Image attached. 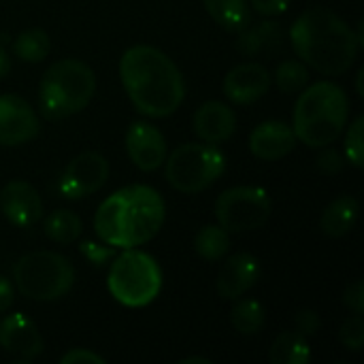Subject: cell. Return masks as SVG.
<instances>
[{
  "instance_id": "obj_20",
  "label": "cell",
  "mask_w": 364,
  "mask_h": 364,
  "mask_svg": "<svg viewBox=\"0 0 364 364\" xmlns=\"http://www.w3.org/2000/svg\"><path fill=\"white\" fill-rule=\"evenodd\" d=\"M358 200L354 196H339L335 198L322 213V220H320V228L326 237H333V239H339V237H346L356 220H358Z\"/></svg>"
},
{
  "instance_id": "obj_8",
  "label": "cell",
  "mask_w": 364,
  "mask_h": 364,
  "mask_svg": "<svg viewBox=\"0 0 364 364\" xmlns=\"http://www.w3.org/2000/svg\"><path fill=\"white\" fill-rule=\"evenodd\" d=\"M164 162L166 181L181 194H198L207 190L222 177L226 168L224 154L209 143L179 145Z\"/></svg>"
},
{
  "instance_id": "obj_25",
  "label": "cell",
  "mask_w": 364,
  "mask_h": 364,
  "mask_svg": "<svg viewBox=\"0 0 364 364\" xmlns=\"http://www.w3.org/2000/svg\"><path fill=\"white\" fill-rule=\"evenodd\" d=\"M81 220L79 215H75L68 209H60L53 211L47 220H45V235L60 245H68L75 243L81 235Z\"/></svg>"
},
{
  "instance_id": "obj_17",
  "label": "cell",
  "mask_w": 364,
  "mask_h": 364,
  "mask_svg": "<svg viewBox=\"0 0 364 364\" xmlns=\"http://www.w3.org/2000/svg\"><path fill=\"white\" fill-rule=\"evenodd\" d=\"M194 134L209 145H218L228 141L237 130V115L235 111L220 100H209L200 105L192 119Z\"/></svg>"
},
{
  "instance_id": "obj_34",
  "label": "cell",
  "mask_w": 364,
  "mask_h": 364,
  "mask_svg": "<svg viewBox=\"0 0 364 364\" xmlns=\"http://www.w3.org/2000/svg\"><path fill=\"white\" fill-rule=\"evenodd\" d=\"M62 364H105V358L94 354L92 350H85V348H77V350H70L66 352L62 358Z\"/></svg>"
},
{
  "instance_id": "obj_35",
  "label": "cell",
  "mask_w": 364,
  "mask_h": 364,
  "mask_svg": "<svg viewBox=\"0 0 364 364\" xmlns=\"http://www.w3.org/2000/svg\"><path fill=\"white\" fill-rule=\"evenodd\" d=\"M247 2H250V6L256 13L267 15V17L279 15V13H284L290 6V0H247Z\"/></svg>"
},
{
  "instance_id": "obj_22",
  "label": "cell",
  "mask_w": 364,
  "mask_h": 364,
  "mask_svg": "<svg viewBox=\"0 0 364 364\" xmlns=\"http://www.w3.org/2000/svg\"><path fill=\"white\" fill-rule=\"evenodd\" d=\"M269 358L273 364H307L311 358V350L307 337L296 331H286L275 337Z\"/></svg>"
},
{
  "instance_id": "obj_2",
  "label": "cell",
  "mask_w": 364,
  "mask_h": 364,
  "mask_svg": "<svg viewBox=\"0 0 364 364\" xmlns=\"http://www.w3.org/2000/svg\"><path fill=\"white\" fill-rule=\"evenodd\" d=\"M164 224V200L149 186H128L111 194L94 215L102 243L130 250L151 241Z\"/></svg>"
},
{
  "instance_id": "obj_12",
  "label": "cell",
  "mask_w": 364,
  "mask_h": 364,
  "mask_svg": "<svg viewBox=\"0 0 364 364\" xmlns=\"http://www.w3.org/2000/svg\"><path fill=\"white\" fill-rule=\"evenodd\" d=\"M126 154L136 168L151 173L166 160L164 134L149 122H132L126 132Z\"/></svg>"
},
{
  "instance_id": "obj_36",
  "label": "cell",
  "mask_w": 364,
  "mask_h": 364,
  "mask_svg": "<svg viewBox=\"0 0 364 364\" xmlns=\"http://www.w3.org/2000/svg\"><path fill=\"white\" fill-rule=\"evenodd\" d=\"M13 296H15L13 284L6 277L0 275V314H4L13 305Z\"/></svg>"
},
{
  "instance_id": "obj_14",
  "label": "cell",
  "mask_w": 364,
  "mask_h": 364,
  "mask_svg": "<svg viewBox=\"0 0 364 364\" xmlns=\"http://www.w3.org/2000/svg\"><path fill=\"white\" fill-rule=\"evenodd\" d=\"M224 94L237 105H252L260 100L271 87L269 70L258 62H245L235 66L224 77Z\"/></svg>"
},
{
  "instance_id": "obj_1",
  "label": "cell",
  "mask_w": 364,
  "mask_h": 364,
  "mask_svg": "<svg viewBox=\"0 0 364 364\" xmlns=\"http://www.w3.org/2000/svg\"><path fill=\"white\" fill-rule=\"evenodd\" d=\"M119 77L134 109L147 117H166L186 98L177 64L156 47L134 45L119 60Z\"/></svg>"
},
{
  "instance_id": "obj_16",
  "label": "cell",
  "mask_w": 364,
  "mask_h": 364,
  "mask_svg": "<svg viewBox=\"0 0 364 364\" xmlns=\"http://www.w3.org/2000/svg\"><path fill=\"white\" fill-rule=\"evenodd\" d=\"M0 346L23 360H34L43 354V337L23 314H11L0 322Z\"/></svg>"
},
{
  "instance_id": "obj_26",
  "label": "cell",
  "mask_w": 364,
  "mask_h": 364,
  "mask_svg": "<svg viewBox=\"0 0 364 364\" xmlns=\"http://www.w3.org/2000/svg\"><path fill=\"white\" fill-rule=\"evenodd\" d=\"M264 322H267L264 307L258 301H254V299L239 301L232 307V311H230V324L241 335H256V333H260Z\"/></svg>"
},
{
  "instance_id": "obj_37",
  "label": "cell",
  "mask_w": 364,
  "mask_h": 364,
  "mask_svg": "<svg viewBox=\"0 0 364 364\" xmlns=\"http://www.w3.org/2000/svg\"><path fill=\"white\" fill-rule=\"evenodd\" d=\"M9 70H11V62H9V58H6L4 49L0 47V79H2Z\"/></svg>"
},
{
  "instance_id": "obj_21",
  "label": "cell",
  "mask_w": 364,
  "mask_h": 364,
  "mask_svg": "<svg viewBox=\"0 0 364 364\" xmlns=\"http://www.w3.org/2000/svg\"><path fill=\"white\" fill-rule=\"evenodd\" d=\"M213 21L228 30L241 32L250 26V2L247 0H203Z\"/></svg>"
},
{
  "instance_id": "obj_27",
  "label": "cell",
  "mask_w": 364,
  "mask_h": 364,
  "mask_svg": "<svg viewBox=\"0 0 364 364\" xmlns=\"http://www.w3.org/2000/svg\"><path fill=\"white\" fill-rule=\"evenodd\" d=\"M275 83L284 94H296L307 87L309 70L301 60H284L275 70Z\"/></svg>"
},
{
  "instance_id": "obj_7",
  "label": "cell",
  "mask_w": 364,
  "mask_h": 364,
  "mask_svg": "<svg viewBox=\"0 0 364 364\" xmlns=\"http://www.w3.org/2000/svg\"><path fill=\"white\" fill-rule=\"evenodd\" d=\"M107 288L119 305L145 307L160 294L162 271L149 254L130 247L111 264Z\"/></svg>"
},
{
  "instance_id": "obj_19",
  "label": "cell",
  "mask_w": 364,
  "mask_h": 364,
  "mask_svg": "<svg viewBox=\"0 0 364 364\" xmlns=\"http://www.w3.org/2000/svg\"><path fill=\"white\" fill-rule=\"evenodd\" d=\"M237 47L243 55L258 58V55H273L277 49L284 47V32L277 21H260L256 26H247L239 32Z\"/></svg>"
},
{
  "instance_id": "obj_29",
  "label": "cell",
  "mask_w": 364,
  "mask_h": 364,
  "mask_svg": "<svg viewBox=\"0 0 364 364\" xmlns=\"http://www.w3.org/2000/svg\"><path fill=\"white\" fill-rule=\"evenodd\" d=\"M339 339L346 348H350L352 352H360L364 346V320L363 316H354L350 320L343 322L341 331H339Z\"/></svg>"
},
{
  "instance_id": "obj_6",
  "label": "cell",
  "mask_w": 364,
  "mask_h": 364,
  "mask_svg": "<svg viewBox=\"0 0 364 364\" xmlns=\"http://www.w3.org/2000/svg\"><path fill=\"white\" fill-rule=\"evenodd\" d=\"M17 290L30 301H58L75 284V267L55 252H30L13 267Z\"/></svg>"
},
{
  "instance_id": "obj_9",
  "label": "cell",
  "mask_w": 364,
  "mask_h": 364,
  "mask_svg": "<svg viewBox=\"0 0 364 364\" xmlns=\"http://www.w3.org/2000/svg\"><path fill=\"white\" fill-rule=\"evenodd\" d=\"M215 218L226 232H247L262 228L271 218V198L262 188L256 186L230 188L218 196Z\"/></svg>"
},
{
  "instance_id": "obj_30",
  "label": "cell",
  "mask_w": 364,
  "mask_h": 364,
  "mask_svg": "<svg viewBox=\"0 0 364 364\" xmlns=\"http://www.w3.org/2000/svg\"><path fill=\"white\" fill-rule=\"evenodd\" d=\"M79 250L85 256V260L96 264V267H102L105 262H109L113 258V247H107V243L100 245V243H94V241H83L79 245Z\"/></svg>"
},
{
  "instance_id": "obj_18",
  "label": "cell",
  "mask_w": 364,
  "mask_h": 364,
  "mask_svg": "<svg viewBox=\"0 0 364 364\" xmlns=\"http://www.w3.org/2000/svg\"><path fill=\"white\" fill-rule=\"evenodd\" d=\"M296 147V134L286 122H262L250 134V149L256 158L275 162L292 154Z\"/></svg>"
},
{
  "instance_id": "obj_4",
  "label": "cell",
  "mask_w": 364,
  "mask_h": 364,
  "mask_svg": "<svg viewBox=\"0 0 364 364\" xmlns=\"http://www.w3.org/2000/svg\"><path fill=\"white\" fill-rule=\"evenodd\" d=\"M348 115L350 100L343 87L333 81H318L301 90L292 113V130L307 147H328L341 136Z\"/></svg>"
},
{
  "instance_id": "obj_15",
  "label": "cell",
  "mask_w": 364,
  "mask_h": 364,
  "mask_svg": "<svg viewBox=\"0 0 364 364\" xmlns=\"http://www.w3.org/2000/svg\"><path fill=\"white\" fill-rule=\"evenodd\" d=\"M258 277H260V264L256 256L241 252V254H232L222 264L215 288L224 301H237L256 286Z\"/></svg>"
},
{
  "instance_id": "obj_3",
  "label": "cell",
  "mask_w": 364,
  "mask_h": 364,
  "mask_svg": "<svg viewBox=\"0 0 364 364\" xmlns=\"http://www.w3.org/2000/svg\"><path fill=\"white\" fill-rule=\"evenodd\" d=\"M296 55L322 75H343L358 58L360 45L354 30L333 11L311 6L290 28Z\"/></svg>"
},
{
  "instance_id": "obj_28",
  "label": "cell",
  "mask_w": 364,
  "mask_h": 364,
  "mask_svg": "<svg viewBox=\"0 0 364 364\" xmlns=\"http://www.w3.org/2000/svg\"><path fill=\"white\" fill-rule=\"evenodd\" d=\"M364 117L358 115L352 126L348 128V134H346V158L350 164H354L356 168H363L364 166Z\"/></svg>"
},
{
  "instance_id": "obj_11",
  "label": "cell",
  "mask_w": 364,
  "mask_h": 364,
  "mask_svg": "<svg viewBox=\"0 0 364 364\" xmlns=\"http://www.w3.org/2000/svg\"><path fill=\"white\" fill-rule=\"evenodd\" d=\"M38 132V115L28 100L15 94L0 96V145L17 147L36 139Z\"/></svg>"
},
{
  "instance_id": "obj_23",
  "label": "cell",
  "mask_w": 364,
  "mask_h": 364,
  "mask_svg": "<svg viewBox=\"0 0 364 364\" xmlns=\"http://www.w3.org/2000/svg\"><path fill=\"white\" fill-rule=\"evenodd\" d=\"M194 250L203 260L220 262L228 256L230 232H226L222 226H203L194 237Z\"/></svg>"
},
{
  "instance_id": "obj_24",
  "label": "cell",
  "mask_w": 364,
  "mask_h": 364,
  "mask_svg": "<svg viewBox=\"0 0 364 364\" xmlns=\"http://www.w3.org/2000/svg\"><path fill=\"white\" fill-rule=\"evenodd\" d=\"M13 51L23 62H41L51 51V38L41 28H30L13 41Z\"/></svg>"
},
{
  "instance_id": "obj_31",
  "label": "cell",
  "mask_w": 364,
  "mask_h": 364,
  "mask_svg": "<svg viewBox=\"0 0 364 364\" xmlns=\"http://www.w3.org/2000/svg\"><path fill=\"white\" fill-rule=\"evenodd\" d=\"M294 324H296V333H301L303 337H314V335H318V331L322 326V320H320V316L316 311L301 309L294 316Z\"/></svg>"
},
{
  "instance_id": "obj_33",
  "label": "cell",
  "mask_w": 364,
  "mask_h": 364,
  "mask_svg": "<svg viewBox=\"0 0 364 364\" xmlns=\"http://www.w3.org/2000/svg\"><path fill=\"white\" fill-rule=\"evenodd\" d=\"M316 164H318V168H320L324 175H337V173L343 168V158H341L339 151H335V149L331 147V149H324V151L318 156Z\"/></svg>"
},
{
  "instance_id": "obj_5",
  "label": "cell",
  "mask_w": 364,
  "mask_h": 364,
  "mask_svg": "<svg viewBox=\"0 0 364 364\" xmlns=\"http://www.w3.org/2000/svg\"><path fill=\"white\" fill-rule=\"evenodd\" d=\"M96 92V75L94 70L75 58L53 62L38 85V107L41 113L60 122L79 111H83Z\"/></svg>"
},
{
  "instance_id": "obj_39",
  "label": "cell",
  "mask_w": 364,
  "mask_h": 364,
  "mask_svg": "<svg viewBox=\"0 0 364 364\" xmlns=\"http://www.w3.org/2000/svg\"><path fill=\"white\" fill-rule=\"evenodd\" d=\"M181 364H211V363H209L207 358H198V356H196V358H183Z\"/></svg>"
},
{
  "instance_id": "obj_10",
  "label": "cell",
  "mask_w": 364,
  "mask_h": 364,
  "mask_svg": "<svg viewBox=\"0 0 364 364\" xmlns=\"http://www.w3.org/2000/svg\"><path fill=\"white\" fill-rule=\"evenodd\" d=\"M109 179V162L98 151H83L77 158L68 162L64 168L58 190L68 200L85 198L94 192H98Z\"/></svg>"
},
{
  "instance_id": "obj_32",
  "label": "cell",
  "mask_w": 364,
  "mask_h": 364,
  "mask_svg": "<svg viewBox=\"0 0 364 364\" xmlns=\"http://www.w3.org/2000/svg\"><path fill=\"white\" fill-rule=\"evenodd\" d=\"M343 303H346V307H348V309H352L356 316H363L364 314V282L363 279H356V282H352V284L346 288Z\"/></svg>"
},
{
  "instance_id": "obj_38",
  "label": "cell",
  "mask_w": 364,
  "mask_h": 364,
  "mask_svg": "<svg viewBox=\"0 0 364 364\" xmlns=\"http://www.w3.org/2000/svg\"><path fill=\"white\" fill-rule=\"evenodd\" d=\"M363 77H364V68H360V70H358V77H356V92H358V96H364Z\"/></svg>"
},
{
  "instance_id": "obj_13",
  "label": "cell",
  "mask_w": 364,
  "mask_h": 364,
  "mask_svg": "<svg viewBox=\"0 0 364 364\" xmlns=\"http://www.w3.org/2000/svg\"><path fill=\"white\" fill-rule=\"evenodd\" d=\"M0 211L13 226L30 228L43 215V200L34 186L15 179L9 181L0 192Z\"/></svg>"
}]
</instances>
